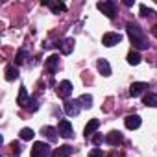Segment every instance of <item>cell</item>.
I'll return each instance as SVG.
<instances>
[{
	"instance_id": "obj_1",
	"label": "cell",
	"mask_w": 157,
	"mask_h": 157,
	"mask_svg": "<svg viewBox=\"0 0 157 157\" xmlns=\"http://www.w3.org/2000/svg\"><path fill=\"white\" fill-rule=\"evenodd\" d=\"M126 30H128V35H129V39H131V43H133L135 48L146 50V48L150 46V44H148V39H146V35H144V30H142L137 22L129 21V22L126 24Z\"/></svg>"
},
{
	"instance_id": "obj_2",
	"label": "cell",
	"mask_w": 157,
	"mask_h": 157,
	"mask_svg": "<svg viewBox=\"0 0 157 157\" xmlns=\"http://www.w3.org/2000/svg\"><path fill=\"white\" fill-rule=\"evenodd\" d=\"M96 8H98L105 17H109V19H113V17H115V13H117V2H113V0L98 2V4H96Z\"/></svg>"
},
{
	"instance_id": "obj_3",
	"label": "cell",
	"mask_w": 157,
	"mask_h": 157,
	"mask_svg": "<svg viewBox=\"0 0 157 157\" xmlns=\"http://www.w3.org/2000/svg\"><path fill=\"white\" fill-rule=\"evenodd\" d=\"M57 133H59L61 137H65V139H70V137L74 135L72 124H70L67 118H61V120H59V124H57Z\"/></svg>"
},
{
	"instance_id": "obj_4",
	"label": "cell",
	"mask_w": 157,
	"mask_h": 157,
	"mask_svg": "<svg viewBox=\"0 0 157 157\" xmlns=\"http://www.w3.org/2000/svg\"><path fill=\"white\" fill-rule=\"evenodd\" d=\"M30 157H50V146L44 142H35Z\"/></svg>"
},
{
	"instance_id": "obj_5",
	"label": "cell",
	"mask_w": 157,
	"mask_h": 157,
	"mask_svg": "<svg viewBox=\"0 0 157 157\" xmlns=\"http://www.w3.org/2000/svg\"><path fill=\"white\" fill-rule=\"evenodd\" d=\"M63 109H65V113L68 117H78V115H80V111H82V105H80V102H78V100H67L65 105H63Z\"/></svg>"
},
{
	"instance_id": "obj_6",
	"label": "cell",
	"mask_w": 157,
	"mask_h": 157,
	"mask_svg": "<svg viewBox=\"0 0 157 157\" xmlns=\"http://www.w3.org/2000/svg\"><path fill=\"white\" fill-rule=\"evenodd\" d=\"M120 41H122V35H120V33H115V32H109V33H105V35L102 37V43H104V46H107V48L118 44Z\"/></svg>"
},
{
	"instance_id": "obj_7",
	"label": "cell",
	"mask_w": 157,
	"mask_h": 157,
	"mask_svg": "<svg viewBox=\"0 0 157 157\" xmlns=\"http://www.w3.org/2000/svg\"><path fill=\"white\" fill-rule=\"evenodd\" d=\"M56 93H57V96L59 98H68L70 94H72V83L68 82V80H65V82H61L59 85H57V89H56Z\"/></svg>"
},
{
	"instance_id": "obj_8",
	"label": "cell",
	"mask_w": 157,
	"mask_h": 157,
	"mask_svg": "<svg viewBox=\"0 0 157 157\" xmlns=\"http://www.w3.org/2000/svg\"><path fill=\"white\" fill-rule=\"evenodd\" d=\"M122 140H124V135H122L120 131H111V133L105 135V142H107L109 146H118Z\"/></svg>"
},
{
	"instance_id": "obj_9",
	"label": "cell",
	"mask_w": 157,
	"mask_h": 157,
	"mask_svg": "<svg viewBox=\"0 0 157 157\" xmlns=\"http://www.w3.org/2000/svg\"><path fill=\"white\" fill-rule=\"evenodd\" d=\"M146 89H148V85H146L144 82H135V83H131V87H129V94L135 98V96H140Z\"/></svg>"
},
{
	"instance_id": "obj_10",
	"label": "cell",
	"mask_w": 157,
	"mask_h": 157,
	"mask_svg": "<svg viewBox=\"0 0 157 157\" xmlns=\"http://www.w3.org/2000/svg\"><path fill=\"white\" fill-rule=\"evenodd\" d=\"M124 122H126V128L128 129H137V128H140V122L142 120H140L139 115H128Z\"/></svg>"
},
{
	"instance_id": "obj_11",
	"label": "cell",
	"mask_w": 157,
	"mask_h": 157,
	"mask_svg": "<svg viewBox=\"0 0 157 157\" xmlns=\"http://www.w3.org/2000/svg\"><path fill=\"white\" fill-rule=\"evenodd\" d=\"M17 78H19V68L13 63H8L6 65V80L8 82H13V80H17Z\"/></svg>"
},
{
	"instance_id": "obj_12",
	"label": "cell",
	"mask_w": 157,
	"mask_h": 157,
	"mask_svg": "<svg viewBox=\"0 0 157 157\" xmlns=\"http://www.w3.org/2000/svg\"><path fill=\"white\" fill-rule=\"evenodd\" d=\"M74 44H76V43H74V39H72V37H68V39H65L63 43H59L57 46L61 48V52H63L65 56H68V54H72V50H74Z\"/></svg>"
},
{
	"instance_id": "obj_13",
	"label": "cell",
	"mask_w": 157,
	"mask_h": 157,
	"mask_svg": "<svg viewBox=\"0 0 157 157\" xmlns=\"http://www.w3.org/2000/svg\"><path fill=\"white\" fill-rule=\"evenodd\" d=\"M52 155H54V157H70V155H72V146H68V144H63V146L56 148Z\"/></svg>"
},
{
	"instance_id": "obj_14",
	"label": "cell",
	"mask_w": 157,
	"mask_h": 157,
	"mask_svg": "<svg viewBox=\"0 0 157 157\" xmlns=\"http://www.w3.org/2000/svg\"><path fill=\"white\" fill-rule=\"evenodd\" d=\"M44 65H46V68L54 74V72L57 70V65H59V56H57V54H52V56L46 59V63H44Z\"/></svg>"
},
{
	"instance_id": "obj_15",
	"label": "cell",
	"mask_w": 157,
	"mask_h": 157,
	"mask_svg": "<svg viewBox=\"0 0 157 157\" xmlns=\"http://www.w3.org/2000/svg\"><path fill=\"white\" fill-rule=\"evenodd\" d=\"M30 102V96H28V91H26V87L24 85H21V89H19V98H17V104L21 105V107H26V104Z\"/></svg>"
},
{
	"instance_id": "obj_16",
	"label": "cell",
	"mask_w": 157,
	"mask_h": 157,
	"mask_svg": "<svg viewBox=\"0 0 157 157\" xmlns=\"http://www.w3.org/2000/svg\"><path fill=\"white\" fill-rule=\"evenodd\" d=\"M96 67H98V70H100L102 76H111V65L107 63V59H98Z\"/></svg>"
},
{
	"instance_id": "obj_17",
	"label": "cell",
	"mask_w": 157,
	"mask_h": 157,
	"mask_svg": "<svg viewBox=\"0 0 157 157\" xmlns=\"http://www.w3.org/2000/svg\"><path fill=\"white\" fill-rule=\"evenodd\" d=\"M98 126H100V122H98L96 118L89 120V124L85 126V137H87V139H89V137H93V135H94V131L98 129Z\"/></svg>"
},
{
	"instance_id": "obj_18",
	"label": "cell",
	"mask_w": 157,
	"mask_h": 157,
	"mask_svg": "<svg viewBox=\"0 0 157 157\" xmlns=\"http://www.w3.org/2000/svg\"><path fill=\"white\" fill-rule=\"evenodd\" d=\"M142 104H144L146 107H157V94H155V93H148V94H144Z\"/></svg>"
},
{
	"instance_id": "obj_19",
	"label": "cell",
	"mask_w": 157,
	"mask_h": 157,
	"mask_svg": "<svg viewBox=\"0 0 157 157\" xmlns=\"http://www.w3.org/2000/svg\"><path fill=\"white\" fill-rule=\"evenodd\" d=\"M43 135H46V139L50 142H54L57 139V128H52V126H44L43 128Z\"/></svg>"
},
{
	"instance_id": "obj_20",
	"label": "cell",
	"mask_w": 157,
	"mask_h": 157,
	"mask_svg": "<svg viewBox=\"0 0 157 157\" xmlns=\"http://www.w3.org/2000/svg\"><path fill=\"white\" fill-rule=\"evenodd\" d=\"M78 102H80L82 109H89V107L93 105V96H91V94H83V96L78 98Z\"/></svg>"
},
{
	"instance_id": "obj_21",
	"label": "cell",
	"mask_w": 157,
	"mask_h": 157,
	"mask_svg": "<svg viewBox=\"0 0 157 157\" xmlns=\"http://www.w3.org/2000/svg\"><path fill=\"white\" fill-rule=\"evenodd\" d=\"M43 4H44V6H48L54 13H61V11H65V10H67V6H65V4H61V2H56V4H54V2H43Z\"/></svg>"
},
{
	"instance_id": "obj_22",
	"label": "cell",
	"mask_w": 157,
	"mask_h": 157,
	"mask_svg": "<svg viewBox=\"0 0 157 157\" xmlns=\"http://www.w3.org/2000/svg\"><path fill=\"white\" fill-rule=\"evenodd\" d=\"M128 63H129V65H133V67H135V65H139V63H140V54H139L137 50H131V52L128 54Z\"/></svg>"
},
{
	"instance_id": "obj_23",
	"label": "cell",
	"mask_w": 157,
	"mask_h": 157,
	"mask_svg": "<svg viewBox=\"0 0 157 157\" xmlns=\"http://www.w3.org/2000/svg\"><path fill=\"white\" fill-rule=\"evenodd\" d=\"M19 135H21V139H22V140H32V139L35 137V133H33V129H32V128H22Z\"/></svg>"
},
{
	"instance_id": "obj_24",
	"label": "cell",
	"mask_w": 157,
	"mask_h": 157,
	"mask_svg": "<svg viewBox=\"0 0 157 157\" xmlns=\"http://www.w3.org/2000/svg\"><path fill=\"white\" fill-rule=\"evenodd\" d=\"M10 148H11V153H13V157H21V151H22V148H21V144L19 142H11L10 144Z\"/></svg>"
},
{
	"instance_id": "obj_25",
	"label": "cell",
	"mask_w": 157,
	"mask_h": 157,
	"mask_svg": "<svg viewBox=\"0 0 157 157\" xmlns=\"http://www.w3.org/2000/svg\"><path fill=\"white\" fill-rule=\"evenodd\" d=\"M26 109H28V111H32V113H33V111H37V109H39L37 100H35V98H30V102L26 104Z\"/></svg>"
},
{
	"instance_id": "obj_26",
	"label": "cell",
	"mask_w": 157,
	"mask_h": 157,
	"mask_svg": "<svg viewBox=\"0 0 157 157\" xmlns=\"http://www.w3.org/2000/svg\"><path fill=\"white\" fill-rule=\"evenodd\" d=\"M24 57H26V50H19V54L15 56V63H17V65L24 63Z\"/></svg>"
},
{
	"instance_id": "obj_27",
	"label": "cell",
	"mask_w": 157,
	"mask_h": 157,
	"mask_svg": "<svg viewBox=\"0 0 157 157\" xmlns=\"http://www.w3.org/2000/svg\"><path fill=\"white\" fill-rule=\"evenodd\" d=\"M140 13H142L144 17H153V15H155V11H151V10H148V8H146L144 4L140 6Z\"/></svg>"
},
{
	"instance_id": "obj_28",
	"label": "cell",
	"mask_w": 157,
	"mask_h": 157,
	"mask_svg": "<svg viewBox=\"0 0 157 157\" xmlns=\"http://www.w3.org/2000/svg\"><path fill=\"white\" fill-rule=\"evenodd\" d=\"M89 157H104V151L100 148H94V150L89 151Z\"/></svg>"
},
{
	"instance_id": "obj_29",
	"label": "cell",
	"mask_w": 157,
	"mask_h": 157,
	"mask_svg": "<svg viewBox=\"0 0 157 157\" xmlns=\"http://www.w3.org/2000/svg\"><path fill=\"white\" fill-rule=\"evenodd\" d=\"M93 140H94L96 144H100V142H102V140H105V139H104L102 135H94V137H93Z\"/></svg>"
},
{
	"instance_id": "obj_30",
	"label": "cell",
	"mask_w": 157,
	"mask_h": 157,
	"mask_svg": "<svg viewBox=\"0 0 157 157\" xmlns=\"http://www.w3.org/2000/svg\"><path fill=\"white\" fill-rule=\"evenodd\" d=\"M153 35H155V37H157V24H155V26H153Z\"/></svg>"
}]
</instances>
